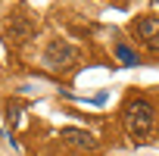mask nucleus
Instances as JSON below:
<instances>
[{"mask_svg": "<svg viewBox=\"0 0 159 156\" xmlns=\"http://www.w3.org/2000/svg\"><path fill=\"white\" fill-rule=\"evenodd\" d=\"M122 125L134 144H147L153 137V128H156V106L147 97H131L122 109Z\"/></svg>", "mask_w": 159, "mask_h": 156, "instance_id": "1", "label": "nucleus"}, {"mask_svg": "<svg viewBox=\"0 0 159 156\" xmlns=\"http://www.w3.org/2000/svg\"><path fill=\"white\" fill-rule=\"evenodd\" d=\"M75 59H78L75 47H72L69 41H62V38L50 41V44H47V50H44V66H47V69H53V72H66V69H72V62H75Z\"/></svg>", "mask_w": 159, "mask_h": 156, "instance_id": "2", "label": "nucleus"}, {"mask_svg": "<svg viewBox=\"0 0 159 156\" xmlns=\"http://www.w3.org/2000/svg\"><path fill=\"white\" fill-rule=\"evenodd\" d=\"M31 34H34V22L28 16H10L3 22V41L10 47H19V44L31 41Z\"/></svg>", "mask_w": 159, "mask_h": 156, "instance_id": "3", "label": "nucleus"}, {"mask_svg": "<svg viewBox=\"0 0 159 156\" xmlns=\"http://www.w3.org/2000/svg\"><path fill=\"white\" fill-rule=\"evenodd\" d=\"M59 140H66L78 150H97V137L84 128H59Z\"/></svg>", "mask_w": 159, "mask_h": 156, "instance_id": "4", "label": "nucleus"}, {"mask_svg": "<svg viewBox=\"0 0 159 156\" xmlns=\"http://www.w3.org/2000/svg\"><path fill=\"white\" fill-rule=\"evenodd\" d=\"M131 31L140 38V41H156L159 38V16H143L131 25Z\"/></svg>", "mask_w": 159, "mask_h": 156, "instance_id": "5", "label": "nucleus"}, {"mask_svg": "<svg viewBox=\"0 0 159 156\" xmlns=\"http://www.w3.org/2000/svg\"><path fill=\"white\" fill-rule=\"evenodd\" d=\"M116 53H119V59H122L125 66H137V53H134L131 47H125V44H119V47H116Z\"/></svg>", "mask_w": 159, "mask_h": 156, "instance_id": "6", "label": "nucleus"}]
</instances>
